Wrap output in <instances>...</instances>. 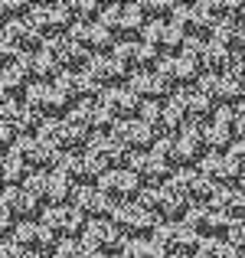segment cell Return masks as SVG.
<instances>
[{
	"label": "cell",
	"instance_id": "obj_38",
	"mask_svg": "<svg viewBox=\"0 0 245 258\" xmlns=\"http://www.w3.org/2000/svg\"><path fill=\"white\" fill-rule=\"evenodd\" d=\"M69 10H72V20H76V23H98L105 7H98L95 0H72Z\"/></svg>",
	"mask_w": 245,
	"mask_h": 258
},
{
	"label": "cell",
	"instance_id": "obj_21",
	"mask_svg": "<svg viewBox=\"0 0 245 258\" xmlns=\"http://www.w3.org/2000/svg\"><path fill=\"white\" fill-rule=\"evenodd\" d=\"M98 101L108 108V114H111L114 121H131V118H138V114H141V105H144V101H141L128 85L105 88V92L98 95Z\"/></svg>",
	"mask_w": 245,
	"mask_h": 258
},
{
	"label": "cell",
	"instance_id": "obj_28",
	"mask_svg": "<svg viewBox=\"0 0 245 258\" xmlns=\"http://www.w3.org/2000/svg\"><path fill=\"white\" fill-rule=\"evenodd\" d=\"M88 154H95V157L101 160V164L108 167V170H118L121 167V160H131V154H128V147L121 144L118 138H114V131H108V134H92V141H88V147H85Z\"/></svg>",
	"mask_w": 245,
	"mask_h": 258
},
{
	"label": "cell",
	"instance_id": "obj_20",
	"mask_svg": "<svg viewBox=\"0 0 245 258\" xmlns=\"http://www.w3.org/2000/svg\"><path fill=\"white\" fill-rule=\"evenodd\" d=\"M13 242H20L23 248H30L33 255H43V252H56L59 239L43 226L39 219H30V222H17L13 226Z\"/></svg>",
	"mask_w": 245,
	"mask_h": 258
},
{
	"label": "cell",
	"instance_id": "obj_27",
	"mask_svg": "<svg viewBox=\"0 0 245 258\" xmlns=\"http://www.w3.org/2000/svg\"><path fill=\"white\" fill-rule=\"evenodd\" d=\"M144 39L147 46H154V49H163V52H176V49H183V43H187V36H183L180 30H176L170 20H154V23H147V30H144ZM180 56V52H176Z\"/></svg>",
	"mask_w": 245,
	"mask_h": 258
},
{
	"label": "cell",
	"instance_id": "obj_9",
	"mask_svg": "<svg viewBox=\"0 0 245 258\" xmlns=\"http://www.w3.org/2000/svg\"><path fill=\"white\" fill-rule=\"evenodd\" d=\"M187 222L203 235V239H226L229 229H232V216L222 213L213 203H203V206H190Z\"/></svg>",
	"mask_w": 245,
	"mask_h": 258
},
{
	"label": "cell",
	"instance_id": "obj_23",
	"mask_svg": "<svg viewBox=\"0 0 245 258\" xmlns=\"http://www.w3.org/2000/svg\"><path fill=\"white\" fill-rule=\"evenodd\" d=\"M56 88L72 101V105H79V101H95V95L105 92V88L92 79V72H88V69H82V72H63L59 82H56Z\"/></svg>",
	"mask_w": 245,
	"mask_h": 258
},
{
	"label": "cell",
	"instance_id": "obj_43",
	"mask_svg": "<svg viewBox=\"0 0 245 258\" xmlns=\"http://www.w3.org/2000/svg\"><path fill=\"white\" fill-rule=\"evenodd\" d=\"M226 239H229V242H232V245L245 255V222H232V229H229Z\"/></svg>",
	"mask_w": 245,
	"mask_h": 258
},
{
	"label": "cell",
	"instance_id": "obj_12",
	"mask_svg": "<svg viewBox=\"0 0 245 258\" xmlns=\"http://www.w3.org/2000/svg\"><path fill=\"white\" fill-rule=\"evenodd\" d=\"M170 105L183 114L187 124H209L213 114H216V105L200 92V88H176L173 98H170Z\"/></svg>",
	"mask_w": 245,
	"mask_h": 258
},
{
	"label": "cell",
	"instance_id": "obj_31",
	"mask_svg": "<svg viewBox=\"0 0 245 258\" xmlns=\"http://www.w3.org/2000/svg\"><path fill=\"white\" fill-rule=\"evenodd\" d=\"M20 62H23L26 76H30L33 82H59V76H63V66H59L46 49L43 52H30V56H20Z\"/></svg>",
	"mask_w": 245,
	"mask_h": 258
},
{
	"label": "cell",
	"instance_id": "obj_3",
	"mask_svg": "<svg viewBox=\"0 0 245 258\" xmlns=\"http://www.w3.org/2000/svg\"><path fill=\"white\" fill-rule=\"evenodd\" d=\"M151 239H157L170 255H193V252H200L203 235L196 232L187 219H173V222H160Z\"/></svg>",
	"mask_w": 245,
	"mask_h": 258
},
{
	"label": "cell",
	"instance_id": "obj_17",
	"mask_svg": "<svg viewBox=\"0 0 245 258\" xmlns=\"http://www.w3.org/2000/svg\"><path fill=\"white\" fill-rule=\"evenodd\" d=\"M69 206H76L85 219H114V213H118V203L108 200L98 186H76Z\"/></svg>",
	"mask_w": 245,
	"mask_h": 258
},
{
	"label": "cell",
	"instance_id": "obj_15",
	"mask_svg": "<svg viewBox=\"0 0 245 258\" xmlns=\"http://www.w3.org/2000/svg\"><path fill=\"white\" fill-rule=\"evenodd\" d=\"M66 105H72V101L56 88V82H33L26 88V108H33L43 118H63Z\"/></svg>",
	"mask_w": 245,
	"mask_h": 258
},
{
	"label": "cell",
	"instance_id": "obj_40",
	"mask_svg": "<svg viewBox=\"0 0 245 258\" xmlns=\"http://www.w3.org/2000/svg\"><path fill=\"white\" fill-rule=\"evenodd\" d=\"M154 154H157V157L170 167V170H173V167L180 170V151H176V138H157Z\"/></svg>",
	"mask_w": 245,
	"mask_h": 258
},
{
	"label": "cell",
	"instance_id": "obj_47",
	"mask_svg": "<svg viewBox=\"0 0 245 258\" xmlns=\"http://www.w3.org/2000/svg\"><path fill=\"white\" fill-rule=\"evenodd\" d=\"M173 258H200V255H196V252H193V255H173Z\"/></svg>",
	"mask_w": 245,
	"mask_h": 258
},
{
	"label": "cell",
	"instance_id": "obj_44",
	"mask_svg": "<svg viewBox=\"0 0 245 258\" xmlns=\"http://www.w3.org/2000/svg\"><path fill=\"white\" fill-rule=\"evenodd\" d=\"M232 131H235V141H245V105H235V111H232Z\"/></svg>",
	"mask_w": 245,
	"mask_h": 258
},
{
	"label": "cell",
	"instance_id": "obj_7",
	"mask_svg": "<svg viewBox=\"0 0 245 258\" xmlns=\"http://www.w3.org/2000/svg\"><path fill=\"white\" fill-rule=\"evenodd\" d=\"M170 186L190 203V206H203V203H213L216 186L200 173V167H183V170H173L170 176Z\"/></svg>",
	"mask_w": 245,
	"mask_h": 258
},
{
	"label": "cell",
	"instance_id": "obj_10",
	"mask_svg": "<svg viewBox=\"0 0 245 258\" xmlns=\"http://www.w3.org/2000/svg\"><path fill=\"white\" fill-rule=\"evenodd\" d=\"M196 88H200L216 108H235V105L245 101V85L235 76H203Z\"/></svg>",
	"mask_w": 245,
	"mask_h": 258
},
{
	"label": "cell",
	"instance_id": "obj_48",
	"mask_svg": "<svg viewBox=\"0 0 245 258\" xmlns=\"http://www.w3.org/2000/svg\"><path fill=\"white\" fill-rule=\"evenodd\" d=\"M239 186H242V189H245V176H242V180H239Z\"/></svg>",
	"mask_w": 245,
	"mask_h": 258
},
{
	"label": "cell",
	"instance_id": "obj_18",
	"mask_svg": "<svg viewBox=\"0 0 245 258\" xmlns=\"http://www.w3.org/2000/svg\"><path fill=\"white\" fill-rule=\"evenodd\" d=\"M114 138L128 147V154H147V151H154V144H157V131L147 127L141 118L118 121V124H114Z\"/></svg>",
	"mask_w": 245,
	"mask_h": 258
},
{
	"label": "cell",
	"instance_id": "obj_39",
	"mask_svg": "<svg viewBox=\"0 0 245 258\" xmlns=\"http://www.w3.org/2000/svg\"><path fill=\"white\" fill-rule=\"evenodd\" d=\"M138 118L144 121L147 127H154V131H157V138H160L163 118H167V101H144V105H141V114H138Z\"/></svg>",
	"mask_w": 245,
	"mask_h": 258
},
{
	"label": "cell",
	"instance_id": "obj_42",
	"mask_svg": "<svg viewBox=\"0 0 245 258\" xmlns=\"http://www.w3.org/2000/svg\"><path fill=\"white\" fill-rule=\"evenodd\" d=\"M26 193H33L39 203H43V189H46V173H30V180L23 183Z\"/></svg>",
	"mask_w": 245,
	"mask_h": 258
},
{
	"label": "cell",
	"instance_id": "obj_51",
	"mask_svg": "<svg viewBox=\"0 0 245 258\" xmlns=\"http://www.w3.org/2000/svg\"><path fill=\"white\" fill-rule=\"evenodd\" d=\"M242 105H245V101H242Z\"/></svg>",
	"mask_w": 245,
	"mask_h": 258
},
{
	"label": "cell",
	"instance_id": "obj_29",
	"mask_svg": "<svg viewBox=\"0 0 245 258\" xmlns=\"http://www.w3.org/2000/svg\"><path fill=\"white\" fill-rule=\"evenodd\" d=\"M4 213H10L20 222H30L39 216V200L33 193H26L23 186H7L4 189Z\"/></svg>",
	"mask_w": 245,
	"mask_h": 258
},
{
	"label": "cell",
	"instance_id": "obj_5",
	"mask_svg": "<svg viewBox=\"0 0 245 258\" xmlns=\"http://www.w3.org/2000/svg\"><path fill=\"white\" fill-rule=\"evenodd\" d=\"M98 189L108 200H114L118 206H125V203H138V196L144 193V183L138 180V173H134L131 167H118V170H108L101 176Z\"/></svg>",
	"mask_w": 245,
	"mask_h": 258
},
{
	"label": "cell",
	"instance_id": "obj_14",
	"mask_svg": "<svg viewBox=\"0 0 245 258\" xmlns=\"http://www.w3.org/2000/svg\"><path fill=\"white\" fill-rule=\"evenodd\" d=\"M66 118H69L72 124H79L85 134H108V131H114V124H118V121L108 114V108L101 105L98 98H95V101H79V105H72Z\"/></svg>",
	"mask_w": 245,
	"mask_h": 258
},
{
	"label": "cell",
	"instance_id": "obj_36",
	"mask_svg": "<svg viewBox=\"0 0 245 258\" xmlns=\"http://www.w3.org/2000/svg\"><path fill=\"white\" fill-rule=\"evenodd\" d=\"M30 173L33 170L17 157V154L7 151V157H4V183H7V186H23V183L30 180Z\"/></svg>",
	"mask_w": 245,
	"mask_h": 258
},
{
	"label": "cell",
	"instance_id": "obj_49",
	"mask_svg": "<svg viewBox=\"0 0 245 258\" xmlns=\"http://www.w3.org/2000/svg\"><path fill=\"white\" fill-rule=\"evenodd\" d=\"M108 258H125V255H108Z\"/></svg>",
	"mask_w": 245,
	"mask_h": 258
},
{
	"label": "cell",
	"instance_id": "obj_35",
	"mask_svg": "<svg viewBox=\"0 0 245 258\" xmlns=\"http://www.w3.org/2000/svg\"><path fill=\"white\" fill-rule=\"evenodd\" d=\"M196 255H200V258H245L229 239H203Z\"/></svg>",
	"mask_w": 245,
	"mask_h": 258
},
{
	"label": "cell",
	"instance_id": "obj_16",
	"mask_svg": "<svg viewBox=\"0 0 245 258\" xmlns=\"http://www.w3.org/2000/svg\"><path fill=\"white\" fill-rule=\"evenodd\" d=\"M46 52L63 66V72H82V69H88V62H92V52L82 49L76 39H72V33L46 39Z\"/></svg>",
	"mask_w": 245,
	"mask_h": 258
},
{
	"label": "cell",
	"instance_id": "obj_22",
	"mask_svg": "<svg viewBox=\"0 0 245 258\" xmlns=\"http://www.w3.org/2000/svg\"><path fill=\"white\" fill-rule=\"evenodd\" d=\"M200 173L206 176L209 183H213L216 189H226V186H239L235 180H242L239 167L232 164V157L229 154H206V157L200 160Z\"/></svg>",
	"mask_w": 245,
	"mask_h": 258
},
{
	"label": "cell",
	"instance_id": "obj_50",
	"mask_svg": "<svg viewBox=\"0 0 245 258\" xmlns=\"http://www.w3.org/2000/svg\"><path fill=\"white\" fill-rule=\"evenodd\" d=\"M36 258H52V255H36Z\"/></svg>",
	"mask_w": 245,
	"mask_h": 258
},
{
	"label": "cell",
	"instance_id": "obj_8",
	"mask_svg": "<svg viewBox=\"0 0 245 258\" xmlns=\"http://www.w3.org/2000/svg\"><path fill=\"white\" fill-rule=\"evenodd\" d=\"M82 239H85L98 255H105V258L108 255H121V248H125V242H128L114 219H88Z\"/></svg>",
	"mask_w": 245,
	"mask_h": 258
},
{
	"label": "cell",
	"instance_id": "obj_4",
	"mask_svg": "<svg viewBox=\"0 0 245 258\" xmlns=\"http://www.w3.org/2000/svg\"><path fill=\"white\" fill-rule=\"evenodd\" d=\"M101 23H105L114 36L121 33L125 39H138V33L144 36V30H147V23H151V20L144 17L141 4H125V7L111 4V7H105V13H101Z\"/></svg>",
	"mask_w": 245,
	"mask_h": 258
},
{
	"label": "cell",
	"instance_id": "obj_34",
	"mask_svg": "<svg viewBox=\"0 0 245 258\" xmlns=\"http://www.w3.org/2000/svg\"><path fill=\"white\" fill-rule=\"evenodd\" d=\"M52 258H105V255H98L92 245H88L85 239H63L56 245V252H52Z\"/></svg>",
	"mask_w": 245,
	"mask_h": 258
},
{
	"label": "cell",
	"instance_id": "obj_37",
	"mask_svg": "<svg viewBox=\"0 0 245 258\" xmlns=\"http://www.w3.org/2000/svg\"><path fill=\"white\" fill-rule=\"evenodd\" d=\"M30 76H26V69H23V62H10V66H4V92L10 95V92H20V88H30Z\"/></svg>",
	"mask_w": 245,
	"mask_h": 258
},
{
	"label": "cell",
	"instance_id": "obj_2",
	"mask_svg": "<svg viewBox=\"0 0 245 258\" xmlns=\"http://www.w3.org/2000/svg\"><path fill=\"white\" fill-rule=\"evenodd\" d=\"M36 138L56 144L63 154H79L82 147H88L92 134H85L79 124H72L69 118H46L43 124H39V134H36Z\"/></svg>",
	"mask_w": 245,
	"mask_h": 258
},
{
	"label": "cell",
	"instance_id": "obj_30",
	"mask_svg": "<svg viewBox=\"0 0 245 258\" xmlns=\"http://www.w3.org/2000/svg\"><path fill=\"white\" fill-rule=\"evenodd\" d=\"M88 72H92V79H95L101 88H118L121 79H131V76H128V69L118 62V56H114V52L92 56V62H88Z\"/></svg>",
	"mask_w": 245,
	"mask_h": 258
},
{
	"label": "cell",
	"instance_id": "obj_11",
	"mask_svg": "<svg viewBox=\"0 0 245 258\" xmlns=\"http://www.w3.org/2000/svg\"><path fill=\"white\" fill-rule=\"evenodd\" d=\"M59 170L69 176L76 186H98V180L108 173V167L101 164L95 154L79 151V154H66V157H63V167H59Z\"/></svg>",
	"mask_w": 245,
	"mask_h": 258
},
{
	"label": "cell",
	"instance_id": "obj_32",
	"mask_svg": "<svg viewBox=\"0 0 245 258\" xmlns=\"http://www.w3.org/2000/svg\"><path fill=\"white\" fill-rule=\"evenodd\" d=\"M72 193H76V183H72L63 170H49L46 173V189H43V203L46 206H69Z\"/></svg>",
	"mask_w": 245,
	"mask_h": 258
},
{
	"label": "cell",
	"instance_id": "obj_19",
	"mask_svg": "<svg viewBox=\"0 0 245 258\" xmlns=\"http://www.w3.org/2000/svg\"><path fill=\"white\" fill-rule=\"evenodd\" d=\"M111 52L118 56V62L125 66L128 72H144V69H151L154 62H160L157 49H154V46H147L144 39H121Z\"/></svg>",
	"mask_w": 245,
	"mask_h": 258
},
{
	"label": "cell",
	"instance_id": "obj_13",
	"mask_svg": "<svg viewBox=\"0 0 245 258\" xmlns=\"http://www.w3.org/2000/svg\"><path fill=\"white\" fill-rule=\"evenodd\" d=\"M39 222H43L59 242L79 239V232H85V216H82L76 206H46L43 216H39Z\"/></svg>",
	"mask_w": 245,
	"mask_h": 258
},
{
	"label": "cell",
	"instance_id": "obj_46",
	"mask_svg": "<svg viewBox=\"0 0 245 258\" xmlns=\"http://www.w3.org/2000/svg\"><path fill=\"white\" fill-rule=\"evenodd\" d=\"M235 79H239V82L245 85V62H242V69H239V76H235Z\"/></svg>",
	"mask_w": 245,
	"mask_h": 258
},
{
	"label": "cell",
	"instance_id": "obj_1",
	"mask_svg": "<svg viewBox=\"0 0 245 258\" xmlns=\"http://www.w3.org/2000/svg\"><path fill=\"white\" fill-rule=\"evenodd\" d=\"M138 203L144 209H151L160 222L187 219V213H190V203L183 200V196L176 193L170 183H163V186H144V193L138 196Z\"/></svg>",
	"mask_w": 245,
	"mask_h": 258
},
{
	"label": "cell",
	"instance_id": "obj_41",
	"mask_svg": "<svg viewBox=\"0 0 245 258\" xmlns=\"http://www.w3.org/2000/svg\"><path fill=\"white\" fill-rule=\"evenodd\" d=\"M0 258H36L30 252V248H23L20 242H13V239H4V248H0Z\"/></svg>",
	"mask_w": 245,
	"mask_h": 258
},
{
	"label": "cell",
	"instance_id": "obj_33",
	"mask_svg": "<svg viewBox=\"0 0 245 258\" xmlns=\"http://www.w3.org/2000/svg\"><path fill=\"white\" fill-rule=\"evenodd\" d=\"M121 255L125 258H173L157 239H128Z\"/></svg>",
	"mask_w": 245,
	"mask_h": 258
},
{
	"label": "cell",
	"instance_id": "obj_25",
	"mask_svg": "<svg viewBox=\"0 0 245 258\" xmlns=\"http://www.w3.org/2000/svg\"><path fill=\"white\" fill-rule=\"evenodd\" d=\"M72 39L82 46V49H88L92 56H105V49H114V33L108 30L105 23H76L72 26Z\"/></svg>",
	"mask_w": 245,
	"mask_h": 258
},
{
	"label": "cell",
	"instance_id": "obj_26",
	"mask_svg": "<svg viewBox=\"0 0 245 258\" xmlns=\"http://www.w3.org/2000/svg\"><path fill=\"white\" fill-rule=\"evenodd\" d=\"M128 167L138 173V180L144 183V186H163V183H170V176H173V170H170V167L163 164V160H160L154 151H147V154H131Z\"/></svg>",
	"mask_w": 245,
	"mask_h": 258
},
{
	"label": "cell",
	"instance_id": "obj_6",
	"mask_svg": "<svg viewBox=\"0 0 245 258\" xmlns=\"http://www.w3.org/2000/svg\"><path fill=\"white\" fill-rule=\"evenodd\" d=\"M114 222H118V229L125 232V239H151L160 226V219L151 209H144L141 203H125V206H118Z\"/></svg>",
	"mask_w": 245,
	"mask_h": 258
},
{
	"label": "cell",
	"instance_id": "obj_45",
	"mask_svg": "<svg viewBox=\"0 0 245 258\" xmlns=\"http://www.w3.org/2000/svg\"><path fill=\"white\" fill-rule=\"evenodd\" d=\"M229 157H232V164L239 167V173L245 176V141H235L232 151H229Z\"/></svg>",
	"mask_w": 245,
	"mask_h": 258
},
{
	"label": "cell",
	"instance_id": "obj_24",
	"mask_svg": "<svg viewBox=\"0 0 245 258\" xmlns=\"http://www.w3.org/2000/svg\"><path fill=\"white\" fill-rule=\"evenodd\" d=\"M4 36L10 39L13 46H17L23 56H30V52H43L46 49V36L33 26L30 17H20V20H10V23L4 26Z\"/></svg>",
	"mask_w": 245,
	"mask_h": 258
}]
</instances>
